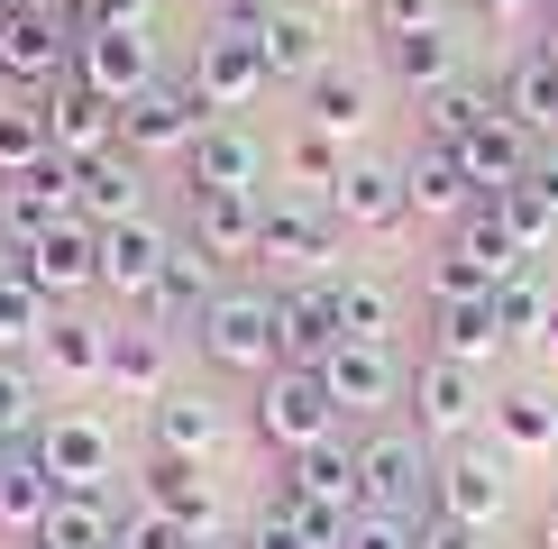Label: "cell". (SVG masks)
<instances>
[{"label": "cell", "instance_id": "9a60e30c", "mask_svg": "<svg viewBox=\"0 0 558 549\" xmlns=\"http://www.w3.org/2000/svg\"><path fill=\"white\" fill-rule=\"evenodd\" d=\"M74 83H92L110 110H129L137 91L156 83V37L147 28H92V37H74Z\"/></svg>", "mask_w": 558, "mask_h": 549}, {"label": "cell", "instance_id": "91938a15", "mask_svg": "<svg viewBox=\"0 0 558 549\" xmlns=\"http://www.w3.org/2000/svg\"><path fill=\"white\" fill-rule=\"evenodd\" d=\"M10 10H28V19H64V0H10Z\"/></svg>", "mask_w": 558, "mask_h": 549}, {"label": "cell", "instance_id": "e0dca14e", "mask_svg": "<svg viewBox=\"0 0 558 549\" xmlns=\"http://www.w3.org/2000/svg\"><path fill=\"white\" fill-rule=\"evenodd\" d=\"M174 257V229L156 220V211H137V220H110L101 229V293H120V303L137 312L156 293V274H166Z\"/></svg>", "mask_w": 558, "mask_h": 549}, {"label": "cell", "instance_id": "8d00e7d4", "mask_svg": "<svg viewBox=\"0 0 558 549\" xmlns=\"http://www.w3.org/2000/svg\"><path fill=\"white\" fill-rule=\"evenodd\" d=\"M430 320V357H458V366H495L504 357V330H495V303H422Z\"/></svg>", "mask_w": 558, "mask_h": 549}, {"label": "cell", "instance_id": "e7e4bbea", "mask_svg": "<svg viewBox=\"0 0 558 549\" xmlns=\"http://www.w3.org/2000/svg\"><path fill=\"white\" fill-rule=\"evenodd\" d=\"M0 467H10V440H0Z\"/></svg>", "mask_w": 558, "mask_h": 549}, {"label": "cell", "instance_id": "f6af8a7d", "mask_svg": "<svg viewBox=\"0 0 558 549\" xmlns=\"http://www.w3.org/2000/svg\"><path fill=\"white\" fill-rule=\"evenodd\" d=\"M266 522H284V532L312 540V549H339V540H348V513H330V503H312V495H293L284 476H275V495H266Z\"/></svg>", "mask_w": 558, "mask_h": 549}, {"label": "cell", "instance_id": "f1b7e54d", "mask_svg": "<svg viewBox=\"0 0 558 549\" xmlns=\"http://www.w3.org/2000/svg\"><path fill=\"white\" fill-rule=\"evenodd\" d=\"M275 476H284L293 495H312V503H330V513H357V440H312V449H293V457H275Z\"/></svg>", "mask_w": 558, "mask_h": 549}, {"label": "cell", "instance_id": "44dd1931", "mask_svg": "<svg viewBox=\"0 0 558 549\" xmlns=\"http://www.w3.org/2000/svg\"><path fill=\"white\" fill-rule=\"evenodd\" d=\"M137 503L147 513H166L183 522V532H220V495H211V476H202V457H166V449H147L137 457Z\"/></svg>", "mask_w": 558, "mask_h": 549}, {"label": "cell", "instance_id": "8992f818", "mask_svg": "<svg viewBox=\"0 0 558 549\" xmlns=\"http://www.w3.org/2000/svg\"><path fill=\"white\" fill-rule=\"evenodd\" d=\"M320 385H330L339 422H393L403 394H412V357L376 349V339H339V349L320 357Z\"/></svg>", "mask_w": 558, "mask_h": 549}, {"label": "cell", "instance_id": "2e32d148", "mask_svg": "<svg viewBox=\"0 0 558 549\" xmlns=\"http://www.w3.org/2000/svg\"><path fill=\"white\" fill-rule=\"evenodd\" d=\"M330 211H339V229H348V239H403V229H412L403 166H385V156L348 166V174H339V193H330Z\"/></svg>", "mask_w": 558, "mask_h": 549}, {"label": "cell", "instance_id": "f907efd6", "mask_svg": "<svg viewBox=\"0 0 558 549\" xmlns=\"http://www.w3.org/2000/svg\"><path fill=\"white\" fill-rule=\"evenodd\" d=\"M366 19H376V37H412L430 19H449V0H366Z\"/></svg>", "mask_w": 558, "mask_h": 549}, {"label": "cell", "instance_id": "7bdbcfd3", "mask_svg": "<svg viewBox=\"0 0 558 549\" xmlns=\"http://www.w3.org/2000/svg\"><path fill=\"white\" fill-rule=\"evenodd\" d=\"M422 303H495V274H485L458 239H439V257L422 266Z\"/></svg>", "mask_w": 558, "mask_h": 549}, {"label": "cell", "instance_id": "9f6ffc18", "mask_svg": "<svg viewBox=\"0 0 558 549\" xmlns=\"http://www.w3.org/2000/svg\"><path fill=\"white\" fill-rule=\"evenodd\" d=\"M211 10H220V19H239V28H257V19L275 10V0H211Z\"/></svg>", "mask_w": 558, "mask_h": 549}, {"label": "cell", "instance_id": "ac0fdd59", "mask_svg": "<svg viewBox=\"0 0 558 549\" xmlns=\"http://www.w3.org/2000/svg\"><path fill=\"white\" fill-rule=\"evenodd\" d=\"M64 74H74V37H64L56 19H28V10L0 19V91L37 101V91L64 83Z\"/></svg>", "mask_w": 558, "mask_h": 549}, {"label": "cell", "instance_id": "484cf974", "mask_svg": "<svg viewBox=\"0 0 558 549\" xmlns=\"http://www.w3.org/2000/svg\"><path fill=\"white\" fill-rule=\"evenodd\" d=\"M531 156H541V137H531L522 120H504V101L485 110L468 137H458V166H468L476 193H504V183H522V174H531Z\"/></svg>", "mask_w": 558, "mask_h": 549}, {"label": "cell", "instance_id": "6f0895ef", "mask_svg": "<svg viewBox=\"0 0 558 549\" xmlns=\"http://www.w3.org/2000/svg\"><path fill=\"white\" fill-rule=\"evenodd\" d=\"M531 349H541V357L558 366V303H549V320H541V339H531Z\"/></svg>", "mask_w": 558, "mask_h": 549}, {"label": "cell", "instance_id": "4316f807", "mask_svg": "<svg viewBox=\"0 0 558 549\" xmlns=\"http://www.w3.org/2000/svg\"><path fill=\"white\" fill-rule=\"evenodd\" d=\"M74 211L92 229H110V220H137L147 211V166H137L129 147H110V156H83L74 166Z\"/></svg>", "mask_w": 558, "mask_h": 549}, {"label": "cell", "instance_id": "9c48e42d", "mask_svg": "<svg viewBox=\"0 0 558 549\" xmlns=\"http://www.w3.org/2000/svg\"><path fill=\"white\" fill-rule=\"evenodd\" d=\"M183 83L202 91V110H211V120H239V110H257L266 91H275V83H266V56H257V37H247L239 19H220V28L193 46V74H183Z\"/></svg>", "mask_w": 558, "mask_h": 549}, {"label": "cell", "instance_id": "d6986e66", "mask_svg": "<svg viewBox=\"0 0 558 549\" xmlns=\"http://www.w3.org/2000/svg\"><path fill=\"white\" fill-rule=\"evenodd\" d=\"M330 349H339V303H330V274L275 284V366H320Z\"/></svg>", "mask_w": 558, "mask_h": 549}, {"label": "cell", "instance_id": "cb8c5ba5", "mask_svg": "<svg viewBox=\"0 0 558 549\" xmlns=\"http://www.w3.org/2000/svg\"><path fill=\"white\" fill-rule=\"evenodd\" d=\"M193 247H211L220 266H257L266 247V193H193Z\"/></svg>", "mask_w": 558, "mask_h": 549}, {"label": "cell", "instance_id": "30bf717a", "mask_svg": "<svg viewBox=\"0 0 558 549\" xmlns=\"http://www.w3.org/2000/svg\"><path fill=\"white\" fill-rule=\"evenodd\" d=\"M339 211L330 202H302V193H284V202H266V247H257V266H275L284 284H302V274H330L339 266Z\"/></svg>", "mask_w": 558, "mask_h": 549}, {"label": "cell", "instance_id": "83f0119b", "mask_svg": "<svg viewBox=\"0 0 558 549\" xmlns=\"http://www.w3.org/2000/svg\"><path fill=\"white\" fill-rule=\"evenodd\" d=\"M37 366L56 385H110V320L56 312V320H46V339H37Z\"/></svg>", "mask_w": 558, "mask_h": 549}, {"label": "cell", "instance_id": "d590c367", "mask_svg": "<svg viewBox=\"0 0 558 549\" xmlns=\"http://www.w3.org/2000/svg\"><path fill=\"white\" fill-rule=\"evenodd\" d=\"M485 422H495L504 457H549L558 449V403L541 394V385H504V394L485 403Z\"/></svg>", "mask_w": 558, "mask_h": 549}, {"label": "cell", "instance_id": "52a82bcc", "mask_svg": "<svg viewBox=\"0 0 558 549\" xmlns=\"http://www.w3.org/2000/svg\"><path fill=\"white\" fill-rule=\"evenodd\" d=\"M37 467L56 476V495H110L120 476V430L101 412H46L37 422Z\"/></svg>", "mask_w": 558, "mask_h": 549}, {"label": "cell", "instance_id": "6da1fadb", "mask_svg": "<svg viewBox=\"0 0 558 549\" xmlns=\"http://www.w3.org/2000/svg\"><path fill=\"white\" fill-rule=\"evenodd\" d=\"M247 430L275 449V457H293V449H312V440H339V403H330V385H320V366H266L257 385H247Z\"/></svg>", "mask_w": 558, "mask_h": 549}, {"label": "cell", "instance_id": "c3c4849f", "mask_svg": "<svg viewBox=\"0 0 558 549\" xmlns=\"http://www.w3.org/2000/svg\"><path fill=\"white\" fill-rule=\"evenodd\" d=\"M339 549H422V522H412V513H376V503H357Z\"/></svg>", "mask_w": 558, "mask_h": 549}, {"label": "cell", "instance_id": "680465c9", "mask_svg": "<svg viewBox=\"0 0 558 549\" xmlns=\"http://www.w3.org/2000/svg\"><path fill=\"white\" fill-rule=\"evenodd\" d=\"M193 549H247V532H202Z\"/></svg>", "mask_w": 558, "mask_h": 549}, {"label": "cell", "instance_id": "ffe728a7", "mask_svg": "<svg viewBox=\"0 0 558 549\" xmlns=\"http://www.w3.org/2000/svg\"><path fill=\"white\" fill-rule=\"evenodd\" d=\"M56 220H83L74 211V166H64V156H46V166L0 183V239H10V247H37Z\"/></svg>", "mask_w": 558, "mask_h": 549}, {"label": "cell", "instance_id": "5bb4252c", "mask_svg": "<svg viewBox=\"0 0 558 549\" xmlns=\"http://www.w3.org/2000/svg\"><path fill=\"white\" fill-rule=\"evenodd\" d=\"M37 120H46V147H56L64 166H83V156H110V147H120V110H110L92 83H74V74L37 91Z\"/></svg>", "mask_w": 558, "mask_h": 549}, {"label": "cell", "instance_id": "b9f144b4", "mask_svg": "<svg viewBox=\"0 0 558 549\" xmlns=\"http://www.w3.org/2000/svg\"><path fill=\"white\" fill-rule=\"evenodd\" d=\"M46 320H56V303H46L28 274H0V357H37Z\"/></svg>", "mask_w": 558, "mask_h": 549}, {"label": "cell", "instance_id": "f5cc1de1", "mask_svg": "<svg viewBox=\"0 0 558 549\" xmlns=\"http://www.w3.org/2000/svg\"><path fill=\"white\" fill-rule=\"evenodd\" d=\"M522 183H531V193H541V211L558 220V137H549L541 156H531V174H522Z\"/></svg>", "mask_w": 558, "mask_h": 549}, {"label": "cell", "instance_id": "03108f58", "mask_svg": "<svg viewBox=\"0 0 558 549\" xmlns=\"http://www.w3.org/2000/svg\"><path fill=\"white\" fill-rule=\"evenodd\" d=\"M0 19H10V0H0Z\"/></svg>", "mask_w": 558, "mask_h": 549}, {"label": "cell", "instance_id": "3957f363", "mask_svg": "<svg viewBox=\"0 0 558 549\" xmlns=\"http://www.w3.org/2000/svg\"><path fill=\"white\" fill-rule=\"evenodd\" d=\"M193 339H202V366L257 385L275 366V284H220L211 312L193 320Z\"/></svg>", "mask_w": 558, "mask_h": 549}, {"label": "cell", "instance_id": "60d3db41", "mask_svg": "<svg viewBox=\"0 0 558 549\" xmlns=\"http://www.w3.org/2000/svg\"><path fill=\"white\" fill-rule=\"evenodd\" d=\"M485 110H495V83H476V74H458V83H439L422 91V137H439V147H458Z\"/></svg>", "mask_w": 558, "mask_h": 549}, {"label": "cell", "instance_id": "f546056e", "mask_svg": "<svg viewBox=\"0 0 558 549\" xmlns=\"http://www.w3.org/2000/svg\"><path fill=\"white\" fill-rule=\"evenodd\" d=\"M147 449H166V457H211V449H220V403L202 394V385H166V394L147 403Z\"/></svg>", "mask_w": 558, "mask_h": 549}, {"label": "cell", "instance_id": "d4e9b609", "mask_svg": "<svg viewBox=\"0 0 558 549\" xmlns=\"http://www.w3.org/2000/svg\"><path fill=\"white\" fill-rule=\"evenodd\" d=\"M403 193H412V220H468L476 211V183H468V166H458V147H439V137H422V147L403 156Z\"/></svg>", "mask_w": 558, "mask_h": 549}, {"label": "cell", "instance_id": "4dcf8cb0", "mask_svg": "<svg viewBox=\"0 0 558 549\" xmlns=\"http://www.w3.org/2000/svg\"><path fill=\"white\" fill-rule=\"evenodd\" d=\"M330 303H339V339L403 349V284L393 274H330Z\"/></svg>", "mask_w": 558, "mask_h": 549}, {"label": "cell", "instance_id": "be15d7a7", "mask_svg": "<svg viewBox=\"0 0 558 549\" xmlns=\"http://www.w3.org/2000/svg\"><path fill=\"white\" fill-rule=\"evenodd\" d=\"M541 549H558V513H549V522H541Z\"/></svg>", "mask_w": 558, "mask_h": 549}, {"label": "cell", "instance_id": "7402d4cb", "mask_svg": "<svg viewBox=\"0 0 558 549\" xmlns=\"http://www.w3.org/2000/svg\"><path fill=\"white\" fill-rule=\"evenodd\" d=\"M376 56H385V74L403 83L412 101L468 74V37H458V19H430V28H412V37H376Z\"/></svg>", "mask_w": 558, "mask_h": 549}, {"label": "cell", "instance_id": "681fc988", "mask_svg": "<svg viewBox=\"0 0 558 549\" xmlns=\"http://www.w3.org/2000/svg\"><path fill=\"white\" fill-rule=\"evenodd\" d=\"M110 549H193V532H183V522H166V513H147V503H129Z\"/></svg>", "mask_w": 558, "mask_h": 549}, {"label": "cell", "instance_id": "f35d334b", "mask_svg": "<svg viewBox=\"0 0 558 549\" xmlns=\"http://www.w3.org/2000/svg\"><path fill=\"white\" fill-rule=\"evenodd\" d=\"M275 166L293 174V193H302V202H330V193H339V174H348V156H339V137L293 129L284 147H275Z\"/></svg>", "mask_w": 558, "mask_h": 549}, {"label": "cell", "instance_id": "db71d44e", "mask_svg": "<svg viewBox=\"0 0 558 549\" xmlns=\"http://www.w3.org/2000/svg\"><path fill=\"white\" fill-rule=\"evenodd\" d=\"M247 549H312V540H293L284 522H266V513H257V522H247Z\"/></svg>", "mask_w": 558, "mask_h": 549}, {"label": "cell", "instance_id": "8fae6325", "mask_svg": "<svg viewBox=\"0 0 558 549\" xmlns=\"http://www.w3.org/2000/svg\"><path fill=\"white\" fill-rule=\"evenodd\" d=\"M19 274H28L56 312H74V293H101V229L92 220H56L37 247H19Z\"/></svg>", "mask_w": 558, "mask_h": 549}, {"label": "cell", "instance_id": "ba28073f", "mask_svg": "<svg viewBox=\"0 0 558 549\" xmlns=\"http://www.w3.org/2000/svg\"><path fill=\"white\" fill-rule=\"evenodd\" d=\"M202 120H211V110H202V91L174 83V74H156V83L120 110V147L137 156V166H183V156H193V137H202Z\"/></svg>", "mask_w": 558, "mask_h": 549}, {"label": "cell", "instance_id": "bcb514c9", "mask_svg": "<svg viewBox=\"0 0 558 549\" xmlns=\"http://www.w3.org/2000/svg\"><path fill=\"white\" fill-rule=\"evenodd\" d=\"M46 422V385L28 357H0V440H37Z\"/></svg>", "mask_w": 558, "mask_h": 549}, {"label": "cell", "instance_id": "74e56055", "mask_svg": "<svg viewBox=\"0 0 558 549\" xmlns=\"http://www.w3.org/2000/svg\"><path fill=\"white\" fill-rule=\"evenodd\" d=\"M120 540V503L110 495H56L46 503V532L28 549H110Z\"/></svg>", "mask_w": 558, "mask_h": 549}, {"label": "cell", "instance_id": "6125c7cd", "mask_svg": "<svg viewBox=\"0 0 558 549\" xmlns=\"http://www.w3.org/2000/svg\"><path fill=\"white\" fill-rule=\"evenodd\" d=\"M0 274H19V247H10V239H0Z\"/></svg>", "mask_w": 558, "mask_h": 549}, {"label": "cell", "instance_id": "e575fe53", "mask_svg": "<svg viewBox=\"0 0 558 549\" xmlns=\"http://www.w3.org/2000/svg\"><path fill=\"white\" fill-rule=\"evenodd\" d=\"M46 503H56V476L37 467V440H10V467H0V540L28 549L46 532Z\"/></svg>", "mask_w": 558, "mask_h": 549}, {"label": "cell", "instance_id": "7dc6e473", "mask_svg": "<svg viewBox=\"0 0 558 549\" xmlns=\"http://www.w3.org/2000/svg\"><path fill=\"white\" fill-rule=\"evenodd\" d=\"M485 202H495V220L513 229V247H522L531 266H541V247L558 239V220L541 211V193H531V183H504V193H485Z\"/></svg>", "mask_w": 558, "mask_h": 549}, {"label": "cell", "instance_id": "4fadbf2b", "mask_svg": "<svg viewBox=\"0 0 558 549\" xmlns=\"http://www.w3.org/2000/svg\"><path fill=\"white\" fill-rule=\"evenodd\" d=\"M266 166H275V147L247 120H202L193 156H183L193 193H266Z\"/></svg>", "mask_w": 558, "mask_h": 549}, {"label": "cell", "instance_id": "277c9868", "mask_svg": "<svg viewBox=\"0 0 558 549\" xmlns=\"http://www.w3.org/2000/svg\"><path fill=\"white\" fill-rule=\"evenodd\" d=\"M504 503H513V457H504L495 440H458V449H439V467H430V513H439V522L495 532Z\"/></svg>", "mask_w": 558, "mask_h": 549}, {"label": "cell", "instance_id": "ee69618b", "mask_svg": "<svg viewBox=\"0 0 558 549\" xmlns=\"http://www.w3.org/2000/svg\"><path fill=\"white\" fill-rule=\"evenodd\" d=\"M46 120H37V101H19V91H0V183L10 174H28V166H46Z\"/></svg>", "mask_w": 558, "mask_h": 549}, {"label": "cell", "instance_id": "7c38bea8", "mask_svg": "<svg viewBox=\"0 0 558 549\" xmlns=\"http://www.w3.org/2000/svg\"><path fill=\"white\" fill-rule=\"evenodd\" d=\"M247 37H257V56H266V83H293V91L339 56L330 46V10H312V0H275Z\"/></svg>", "mask_w": 558, "mask_h": 549}, {"label": "cell", "instance_id": "d6a6232c", "mask_svg": "<svg viewBox=\"0 0 558 549\" xmlns=\"http://www.w3.org/2000/svg\"><path fill=\"white\" fill-rule=\"evenodd\" d=\"M495 101H504V120H522L549 147V137H558V64L541 56V46H522V56L495 74Z\"/></svg>", "mask_w": 558, "mask_h": 549}, {"label": "cell", "instance_id": "ab89813d", "mask_svg": "<svg viewBox=\"0 0 558 549\" xmlns=\"http://www.w3.org/2000/svg\"><path fill=\"white\" fill-rule=\"evenodd\" d=\"M549 274L541 266H522V274H504L495 284V330H504V349H531V339H541V320H549Z\"/></svg>", "mask_w": 558, "mask_h": 549}, {"label": "cell", "instance_id": "11a10c76", "mask_svg": "<svg viewBox=\"0 0 558 549\" xmlns=\"http://www.w3.org/2000/svg\"><path fill=\"white\" fill-rule=\"evenodd\" d=\"M476 10H485V19H541L549 0H476Z\"/></svg>", "mask_w": 558, "mask_h": 549}, {"label": "cell", "instance_id": "5b68a950", "mask_svg": "<svg viewBox=\"0 0 558 549\" xmlns=\"http://www.w3.org/2000/svg\"><path fill=\"white\" fill-rule=\"evenodd\" d=\"M485 376L476 366H458V357H412V394H403V422L422 430L430 449H458V440H476V422H485Z\"/></svg>", "mask_w": 558, "mask_h": 549}, {"label": "cell", "instance_id": "836d02e7", "mask_svg": "<svg viewBox=\"0 0 558 549\" xmlns=\"http://www.w3.org/2000/svg\"><path fill=\"white\" fill-rule=\"evenodd\" d=\"M110 385L137 403H156L174 385V330H156V320H129V330H110Z\"/></svg>", "mask_w": 558, "mask_h": 549}, {"label": "cell", "instance_id": "1f68e13d", "mask_svg": "<svg viewBox=\"0 0 558 549\" xmlns=\"http://www.w3.org/2000/svg\"><path fill=\"white\" fill-rule=\"evenodd\" d=\"M376 120V83L357 74V64H320L312 83H302V129H320V137H348V129H366Z\"/></svg>", "mask_w": 558, "mask_h": 549}, {"label": "cell", "instance_id": "7a4b0ae2", "mask_svg": "<svg viewBox=\"0 0 558 549\" xmlns=\"http://www.w3.org/2000/svg\"><path fill=\"white\" fill-rule=\"evenodd\" d=\"M430 467H439V449L403 422V412L357 430V495L376 503V513H412L422 522L430 513Z\"/></svg>", "mask_w": 558, "mask_h": 549}, {"label": "cell", "instance_id": "94428289", "mask_svg": "<svg viewBox=\"0 0 558 549\" xmlns=\"http://www.w3.org/2000/svg\"><path fill=\"white\" fill-rule=\"evenodd\" d=\"M541 56H549V64H558V10H549V37H541Z\"/></svg>", "mask_w": 558, "mask_h": 549}, {"label": "cell", "instance_id": "603a6c76", "mask_svg": "<svg viewBox=\"0 0 558 549\" xmlns=\"http://www.w3.org/2000/svg\"><path fill=\"white\" fill-rule=\"evenodd\" d=\"M211 293H220V257L193 247V239H174V257H166V274H156V293L137 303V320H156V330H193V320L211 312Z\"/></svg>", "mask_w": 558, "mask_h": 549}, {"label": "cell", "instance_id": "816d5d0a", "mask_svg": "<svg viewBox=\"0 0 558 549\" xmlns=\"http://www.w3.org/2000/svg\"><path fill=\"white\" fill-rule=\"evenodd\" d=\"M495 532H468V522H439V513H422V549H485Z\"/></svg>", "mask_w": 558, "mask_h": 549}]
</instances>
